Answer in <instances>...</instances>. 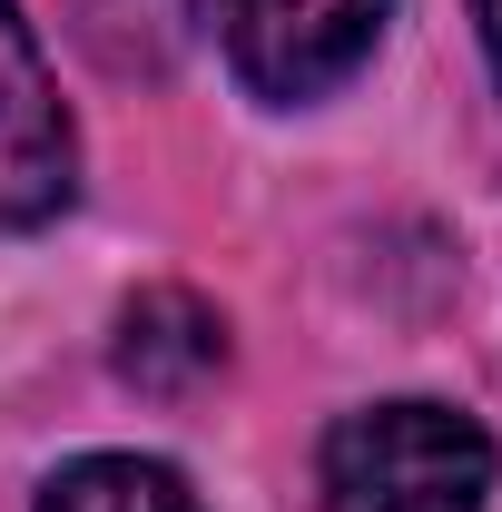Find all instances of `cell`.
Listing matches in <instances>:
<instances>
[{
	"instance_id": "cell-6",
	"label": "cell",
	"mask_w": 502,
	"mask_h": 512,
	"mask_svg": "<svg viewBox=\"0 0 502 512\" xmlns=\"http://www.w3.org/2000/svg\"><path fill=\"white\" fill-rule=\"evenodd\" d=\"M473 20H483V60H493V79H502V0H473Z\"/></svg>"
},
{
	"instance_id": "cell-1",
	"label": "cell",
	"mask_w": 502,
	"mask_h": 512,
	"mask_svg": "<svg viewBox=\"0 0 502 512\" xmlns=\"http://www.w3.org/2000/svg\"><path fill=\"white\" fill-rule=\"evenodd\" d=\"M325 512H483L493 444L453 404H365L315 453Z\"/></svg>"
},
{
	"instance_id": "cell-2",
	"label": "cell",
	"mask_w": 502,
	"mask_h": 512,
	"mask_svg": "<svg viewBox=\"0 0 502 512\" xmlns=\"http://www.w3.org/2000/svg\"><path fill=\"white\" fill-rule=\"evenodd\" d=\"M394 0H227V60L256 99H325L375 60Z\"/></svg>"
},
{
	"instance_id": "cell-4",
	"label": "cell",
	"mask_w": 502,
	"mask_h": 512,
	"mask_svg": "<svg viewBox=\"0 0 502 512\" xmlns=\"http://www.w3.org/2000/svg\"><path fill=\"white\" fill-rule=\"evenodd\" d=\"M227 355V325L207 316L197 296H138L128 306V325H119V375L128 384H158V394H178V384H197L207 365Z\"/></svg>"
},
{
	"instance_id": "cell-5",
	"label": "cell",
	"mask_w": 502,
	"mask_h": 512,
	"mask_svg": "<svg viewBox=\"0 0 502 512\" xmlns=\"http://www.w3.org/2000/svg\"><path fill=\"white\" fill-rule=\"evenodd\" d=\"M40 512H197V493L148 453H79L69 473H50Z\"/></svg>"
},
{
	"instance_id": "cell-3",
	"label": "cell",
	"mask_w": 502,
	"mask_h": 512,
	"mask_svg": "<svg viewBox=\"0 0 502 512\" xmlns=\"http://www.w3.org/2000/svg\"><path fill=\"white\" fill-rule=\"evenodd\" d=\"M79 188V138L50 89V60L30 40V20L0 0V227H40Z\"/></svg>"
}]
</instances>
